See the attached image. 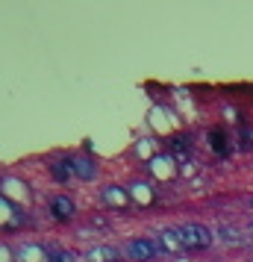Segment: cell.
I'll return each instance as SVG.
<instances>
[{
    "label": "cell",
    "instance_id": "obj_1",
    "mask_svg": "<svg viewBox=\"0 0 253 262\" xmlns=\"http://www.w3.org/2000/svg\"><path fill=\"white\" fill-rule=\"evenodd\" d=\"M180 238H182V248L186 250H197V248H209V230L206 227H197V224H189V227H180Z\"/></svg>",
    "mask_w": 253,
    "mask_h": 262
},
{
    "label": "cell",
    "instance_id": "obj_2",
    "mask_svg": "<svg viewBox=\"0 0 253 262\" xmlns=\"http://www.w3.org/2000/svg\"><path fill=\"white\" fill-rule=\"evenodd\" d=\"M74 212H77V206H74V201L68 194H53L50 198V215L56 221H68V218H74Z\"/></svg>",
    "mask_w": 253,
    "mask_h": 262
},
{
    "label": "cell",
    "instance_id": "obj_3",
    "mask_svg": "<svg viewBox=\"0 0 253 262\" xmlns=\"http://www.w3.org/2000/svg\"><path fill=\"white\" fill-rule=\"evenodd\" d=\"M130 259H153V253H156V242L153 238H133L130 242Z\"/></svg>",
    "mask_w": 253,
    "mask_h": 262
},
{
    "label": "cell",
    "instance_id": "obj_4",
    "mask_svg": "<svg viewBox=\"0 0 253 262\" xmlns=\"http://www.w3.org/2000/svg\"><path fill=\"white\" fill-rule=\"evenodd\" d=\"M71 162V168L80 174L83 180H91L97 174V168H95V159H88V156H74V159H68Z\"/></svg>",
    "mask_w": 253,
    "mask_h": 262
},
{
    "label": "cell",
    "instance_id": "obj_5",
    "mask_svg": "<svg viewBox=\"0 0 253 262\" xmlns=\"http://www.w3.org/2000/svg\"><path fill=\"white\" fill-rule=\"evenodd\" d=\"M88 262H118V250L112 248H97L88 253Z\"/></svg>",
    "mask_w": 253,
    "mask_h": 262
},
{
    "label": "cell",
    "instance_id": "obj_6",
    "mask_svg": "<svg viewBox=\"0 0 253 262\" xmlns=\"http://www.w3.org/2000/svg\"><path fill=\"white\" fill-rule=\"evenodd\" d=\"M209 139H212V147H215V154H227V133H221L215 127V130L209 133Z\"/></svg>",
    "mask_w": 253,
    "mask_h": 262
},
{
    "label": "cell",
    "instance_id": "obj_7",
    "mask_svg": "<svg viewBox=\"0 0 253 262\" xmlns=\"http://www.w3.org/2000/svg\"><path fill=\"white\" fill-rule=\"evenodd\" d=\"M68 171H71V162H68V159H65V162H53V165H50V174H53L56 180H68Z\"/></svg>",
    "mask_w": 253,
    "mask_h": 262
}]
</instances>
